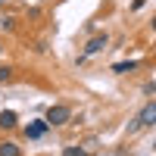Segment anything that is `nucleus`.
Instances as JSON below:
<instances>
[{
    "mask_svg": "<svg viewBox=\"0 0 156 156\" xmlns=\"http://www.w3.org/2000/svg\"><path fill=\"white\" fill-rule=\"evenodd\" d=\"M156 125V103H144L140 106V112L131 119V125H128V134H137V131H144V128H153Z\"/></svg>",
    "mask_w": 156,
    "mask_h": 156,
    "instance_id": "obj_1",
    "label": "nucleus"
},
{
    "mask_svg": "<svg viewBox=\"0 0 156 156\" xmlns=\"http://www.w3.org/2000/svg\"><path fill=\"white\" fill-rule=\"evenodd\" d=\"M44 119H47V125H50V128L69 125V122H72V109H69V106H62V103H56V106H50V109H47Z\"/></svg>",
    "mask_w": 156,
    "mask_h": 156,
    "instance_id": "obj_2",
    "label": "nucleus"
},
{
    "mask_svg": "<svg viewBox=\"0 0 156 156\" xmlns=\"http://www.w3.org/2000/svg\"><path fill=\"white\" fill-rule=\"evenodd\" d=\"M106 44H109V34H106V31L94 34V37L84 44V56H94V53H100V50H106Z\"/></svg>",
    "mask_w": 156,
    "mask_h": 156,
    "instance_id": "obj_3",
    "label": "nucleus"
},
{
    "mask_svg": "<svg viewBox=\"0 0 156 156\" xmlns=\"http://www.w3.org/2000/svg\"><path fill=\"white\" fill-rule=\"evenodd\" d=\"M47 119H37V122H31V125H25V137L28 140H37V137H44L47 134Z\"/></svg>",
    "mask_w": 156,
    "mask_h": 156,
    "instance_id": "obj_4",
    "label": "nucleus"
},
{
    "mask_svg": "<svg viewBox=\"0 0 156 156\" xmlns=\"http://www.w3.org/2000/svg\"><path fill=\"white\" fill-rule=\"evenodd\" d=\"M16 125H19V115L12 112V109H3V112H0V128H3V131H12Z\"/></svg>",
    "mask_w": 156,
    "mask_h": 156,
    "instance_id": "obj_5",
    "label": "nucleus"
},
{
    "mask_svg": "<svg viewBox=\"0 0 156 156\" xmlns=\"http://www.w3.org/2000/svg\"><path fill=\"white\" fill-rule=\"evenodd\" d=\"M137 66H140L137 59H125V62H115V66H112V72H115V75H128V72H134Z\"/></svg>",
    "mask_w": 156,
    "mask_h": 156,
    "instance_id": "obj_6",
    "label": "nucleus"
},
{
    "mask_svg": "<svg viewBox=\"0 0 156 156\" xmlns=\"http://www.w3.org/2000/svg\"><path fill=\"white\" fill-rule=\"evenodd\" d=\"M0 156H22V147L12 144V140H3L0 144Z\"/></svg>",
    "mask_w": 156,
    "mask_h": 156,
    "instance_id": "obj_7",
    "label": "nucleus"
},
{
    "mask_svg": "<svg viewBox=\"0 0 156 156\" xmlns=\"http://www.w3.org/2000/svg\"><path fill=\"white\" fill-rule=\"evenodd\" d=\"M62 156H90L84 147H66V150H62Z\"/></svg>",
    "mask_w": 156,
    "mask_h": 156,
    "instance_id": "obj_8",
    "label": "nucleus"
},
{
    "mask_svg": "<svg viewBox=\"0 0 156 156\" xmlns=\"http://www.w3.org/2000/svg\"><path fill=\"white\" fill-rule=\"evenodd\" d=\"M0 28H3V31H12V28H16V19H12V16H3V19H0Z\"/></svg>",
    "mask_w": 156,
    "mask_h": 156,
    "instance_id": "obj_9",
    "label": "nucleus"
},
{
    "mask_svg": "<svg viewBox=\"0 0 156 156\" xmlns=\"http://www.w3.org/2000/svg\"><path fill=\"white\" fill-rule=\"evenodd\" d=\"M9 78H12V69H9V66H0V84L9 81Z\"/></svg>",
    "mask_w": 156,
    "mask_h": 156,
    "instance_id": "obj_10",
    "label": "nucleus"
},
{
    "mask_svg": "<svg viewBox=\"0 0 156 156\" xmlns=\"http://www.w3.org/2000/svg\"><path fill=\"white\" fill-rule=\"evenodd\" d=\"M144 94H156V81H150V84H144Z\"/></svg>",
    "mask_w": 156,
    "mask_h": 156,
    "instance_id": "obj_11",
    "label": "nucleus"
},
{
    "mask_svg": "<svg viewBox=\"0 0 156 156\" xmlns=\"http://www.w3.org/2000/svg\"><path fill=\"white\" fill-rule=\"evenodd\" d=\"M144 3H147V0H134V3H131V9L137 12V9H140V6H144Z\"/></svg>",
    "mask_w": 156,
    "mask_h": 156,
    "instance_id": "obj_12",
    "label": "nucleus"
},
{
    "mask_svg": "<svg viewBox=\"0 0 156 156\" xmlns=\"http://www.w3.org/2000/svg\"><path fill=\"white\" fill-rule=\"evenodd\" d=\"M150 25H153V31H156V16H153V22H150Z\"/></svg>",
    "mask_w": 156,
    "mask_h": 156,
    "instance_id": "obj_13",
    "label": "nucleus"
},
{
    "mask_svg": "<svg viewBox=\"0 0 156 156\" xmlns=\"http://www.w3.org/2000/svg\"><path fill=\"white\" fill-rule=\"evenodd\" d=\"M0 3H6V0H0Z\"/></svg>",
    "mask_w": 156,
    "mask_h": 156,
    "instance_id": "obj_14",
    "label": "nucleus"
},
{
    "mask_svg": "<svg viewBox=\"0 0 156 156\" xmlns=\"http://www.w3.org/2000/svg\"><path fill=\"white\" fill-rule=\"evenodd\" d=\"M0 50H3V44H0Z\"/></svg>",
    "mask_w": 156,
    "mask_h": 156,
    "instance_id": "obj_15",
    "label": "nucleus"
}]
</instances>
